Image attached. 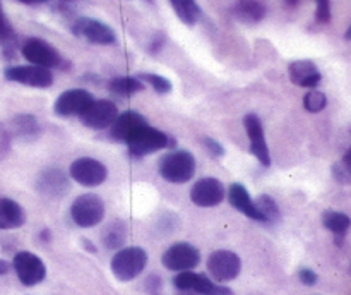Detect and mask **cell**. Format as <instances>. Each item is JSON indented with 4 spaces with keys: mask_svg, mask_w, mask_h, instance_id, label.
Listing matches in <instances>:
<instances>
[{
    "mask_svg": "<svg viewBox=\"0 0 351 295\" xmlns=\"http://www.w3.org/2000/svg\"><path fill=\"white\" fill-rule=\"evenodd\" d=\"M228 199H230V204L237 209V211L243 213L245 216H249L250 220H256V222H264L263 215L259 213V209L256 208V202L252 201L250 198L249 191H247L245 185L235 184L230 185L228 189Z\"/></svg>",
    "mask_w": 351,
    "mask_h": 295,
    "instance_id": "20",
    "label": "cell"
},
{
    "mask_svg": "<svg viewBox=\"0 0 351 295\" xmlns=\"http://www.w3.org/2000/svg\"><path fill=\"white\" fill-rule=\"evenodd\" d=\"M137 78H139L141 81L147 82V84H149L151 88L158 93V95H167V93L171 91L170 79L163 78V75L151 74V72H147V74H139Z\"/></svg>",
    "mask_w": 351,
    "mask_h": 295,
    "instance_id": "30",
    "label": "cell"
},
{
    "mask_svg": "<svg viewBox=\"0 0 351 295\" xmlns=\"http://www.w3.org/2000/svg\"><path fill=\"white\" fill-rule=\"evenodd\" d=\"M240 270H242V261L232 250L219 249L208 257V271L219 283L235 280L240 274Z\"/></svg>",
    "mask_w": 351,
    "mask_h": 295,
    "instance_id": "11",
    "label": "cell"
},
{
    "mask_svg": "<svg viewBox=\"0 0 351 295\" xmlns=\"http://www.w3.org/2000/svg\"><path fill=\"white\" fill-rule=\"evenodd\" d=\"M290 5H295L298 0H287ZM317 2V10H315V21L321 24L329 23L331 19V2L329 0H315Z\"/></svg>",
    "mask_w": 351,
    "mask_h": 295,
    "instance_id": "32",
    "label": "cell"
},
{
    "mask_svg": "<svg viewBox=\"0 0 351 295\" xmlns=\"http://www.w3.org/2000/svg\"><path fill=\"white\" fill-rule=\"evenodd\" d=\"M288 74L293 84L302 86V88H311L314 89L315 86H319L322 75L319 72L317 65L312 60H295L291 62L290 67H288Z\"/></svg>",
    "mask_w": 351,
    "mask_h": 295,
    "instance_id": "19",
    "label": "cell"
},
{
    "mask_svg": "<svg viewBox=\"0 0 351 295\" xmlns=\"http://www.w3.org/2000/svg\"><path fill=\"white\" fill-rule=\"evenodd\" d=\"M256 208L263 215L264 222H278L280 220V208H278V202L271 196L261 194L256 201Z\"/></svg>",
    "mask_w": 351,
    "mask_h": 295,
    "instance_id": "28",
    "label": "cell"
},
{
    "mask_svg": "<svg viewBox=\"0 0 351 295\" xmlns=\"http://www.w3.org/2000/svg\"><path fill=\"white\" fill-rule=\"evenodd\" d=\"M146 123L147 120L139 112H136V110H127V112L119 113L115 122L112 123V127H110V136H112V139L119 141V143H125L134 130L146 126Z\"/></svg>",
    "mask_w": 351,
    "mask_h": 295,
    "instance_id": "17",
    "label": "cell"
},
{
    "mask_svg": "<svg viewBox=\"0 0 351 295\" xmlns=\"http://www.w3.org/2000/svg\"><path fill=\"white\" fill-rule=\"evenodd\" d=\"M71 216L75 225L82 228H91L105 218V202L98 194L79 196L72 202Z\"/></svg>",
    "mask_w": 351,
    "mask_h": 295,
    "instance_id": "5",
    "label": "cell"
},
{
    "mask_svg": "<svg viewBox=\"0 0 351 295\" xmlns=\"http://www.w3.org/2000/svg\"><path fill=\"white\" fill-rule=\"evenodd\" d=\"M326 105H328V98H326L324 93L317 91V89H311V91L304 96V106L307 112L317 113L321 112V110H324Z\"/></svg>",
    "mask_w": 351,
    "mask_h": 295,
    "instance_id": "31",
    "label": "cell"
},
{
    "mask_svg": "<svg viewBox=\"0 0 351 295\" xmlns=\"http://www.w3.org/2000/svg\"><path fill=\"white\" fill-rule=\"evenodd\" d=\"M163 266L170 271H192L201 261L197 247H194L189 242H177L165 250Z\"/></svg>",
    "mask_w": 351,
    "mask_h": 295,
    "instance_id": "9",
    "label": "cell"
},
{
    "mask_svg": "<svg viewBox=\"0 0 351 295\" xmlns=\"http://www.w3.org/2000/svg\"><path fill=\"white\" fill-rule=\"evenodd\" d=\"M243 126H245L247 136H249L250 139V153H252L264 167H269L271 153L269 148H267L266 136H264V127L261 119L256 113H247L245 119H243Z\"/></svg>",
    "mask_w": 351,
    "mask_h": 295,
    "instance_id": "16",
    "label": "cell"
},
{
    "mask_svg": "<svg viewBox=\"0 0 351 295\" xmlns=\"http://www.w3.org/2000/svg\"><path fill=\"white\" fill-rule=\"evenodd\" d=\"M12 266L24 287H34V285L41 283L47 276V266H45L43 261L36 254L27 252V250H21L14 256Z\"/></svg>",
    "mask_w": 351,
    "mask_h": 295,
    "instance_id": "6",
    "label": "cell"
},
{
    "mask_svg": "<svg viewBox=\"0 0 351 295\" xmlns=\"http://www.w3.org/2000/svg\"><path fill=\"white\" fill-rule=\"evenodd\" d=\"M165 40H167L165 33H156V34H154V38H153V40H151V43L147 45V50H149V54H158V51H160L161 48H163Z\"/></svg>",
    "mask_w": 351,
    "mask_h": 295,
    "instance_id": "36",
    "label": "cell"
},
{
    "mask_svg": "<svg viewBox=\"0 0 351 295\" xmlns=\"http://www.w3.org/2000/svg\"><path fill=\"white\" fill-rule=\"evenodd\" d=\"M343 165H345V167L348 168L350 174H351V150L345 154V158H343Z\"/></svg>",
    "mask_w": 351,
    "mask_h": 295,
    "instance_id": "39",
    "label": "cell"
},
{
    "mask_svg": "<svg viewBox=\"0 0 351 295\" xmlns=\"http://www.w3.org/2000/svg\"><path fill=\"white\" fill-rule=\"evenodd\" d=\"M71 174L72 180H75L77 184L84 185V187H98L108 177V170H106L105 165L101 163L96 158L82 156L77 158L74 163L71 165Z\"/></svg>",
    "mask_w": 351,
    "mask_h": 295,
    "instance_id": "8",
    "label": "cell"
},
{
    "mask_svg": "<svg viewBox=\"0 0 351 295\" xmlns=\"http://www.w3.org/2000/svg\"><path fill=\"white\" fill-rule=\"evenodd\" d=\"M21 54L27 62H31V65H38V67L48 69V71L65 67L64 58L58 54L57 48L41 38H27L21 47Z\"/></svg>",
    "mask_w": 351,
    "mask_h": 295,
    "instance_id": "4",
    "label": "cell"
},
{
    "mask_svg": "<svg viewBox=\"0 0 351 295\" xmlns=\"http://www.w3.org/2000/svg\"><path fill=\"white\" fill-rule=\"evenodd\" d=\"M146 88L139 78H115L108 82V89L120 96H132Z\"/></svg>",
    "mask_w": 351,
    "mask_h": 295,
    "instance_id": "26",
    "label": "cell"
},
{
    "mask_svg": "<svg viewBox=\"0 0 351 295\" xmlns=\"http://www.w3.org/2000/svg\"><path fill=\"white\" fill-rule=\"evenodd\" d=\"M173 285L177 290H192L197 295H233L232 288L216 283L204 274H197L194 271H180L173 278Z\"/></svg>",
    "mask_w": 351,
    "mask_h": 295,
    "instance_id": "7",
    "label": "cell"
},
{
    "mask_svg": "<svg viewBox=\"0 0 351 295\" xmlns=\"http://www.w3.org/2000/svg\"><path fill=\"white\" fill-rule=\"evenodd\" d=\"M14 127H16L17 134L24 137H34L40 132V123L34 119L33 115H27V113H21L14 119Z\"/></svg>",
    "mask_w": 351,
    "mask_h": 295,
    "instance_id": "29",
    "label": "cell"
},
{
    "mask_svg": "<svg viewBox=\"0 0 351 295\" xmlns=\"http://www.w3.org/2000/svg\"><path fill=\"white\" fill-rule=\"evenodd\" d=\"M125 143L127 146H129V151L132 156L143 158L146 156V154L156 153V151L160 150L173 148L175 144H177V141L171 136H168L167 132H163V130L154 129L149 123H146V126L134 130Z\"/></svg>",
    "mask_w": 351,
    "mask_h": 295,
    "instance_id": "1",
    "label": "cell"
},
{
    "mask_svg": "<svg viewBox=\"0 0 351 295\" xmlns=\"http://www.w3.org/2000/svg\"><path fill=\"white\" fill-rule=\"evenodd\" d=\"M5 79L31 88H50L53 84L51 71L38 65H14L5 69Z\"/></svg>",
    "mask_w": 351,
    "mask_h": 295,
    "instance_id": "14",
    "label": "cell"
},
{
    "mask_svg": "<svg viewBox=\"0 0 351 295\" xmlns=\"http://www.w3.org/2000/svg\"><path fill=\"white\" fill-rule=\"evenodd\" d=\"M23 3H40V2H47V0H19Z\"/></svg>",
    "mask_w": 351,
    "mask_h": 295,
    "instance_id": "42",
    "label": "cell"
},
{
    "mask_svg": "<svg viewBox=\"0 0 351 295\" xmlns=\"http://www.w3.org/2000/svg\"><path fill=\"white\" fill-rule=\"evenodd\" d=\"M345 38H346V40H351V26L348 27V31L345 33Z\"/></svg>",
    "mask_w": 351,
    "mask_h": 295,
    "instance_id": "43",
    "label": "cell"
},
{
    "mask_svg": "<svg viewBox=\"0 0 351 295\" xmlns=\"http://www.w3.org/2000/svg\"><path fill=\"white\" fill-rule=\"evenodd\" d=\"M225 185L215 177H204L195 182L191 189V199L201 208H213L225 199Z\"/></svg>",
    "mask_w": 351,
    "mask_h": 295,
    "instance_id": "15",
    "label": "cell"
},
{
    "mask_svg": "<svg viewBox=\"0 0 351 295\" xmlns=\"http://www.w3.org/2000/svg\"><path fill=\"white\" fill-rule=\"evenodd\" d=\"M322 223L328 230H331L336 237H338V244L341 242V239L345 237V233L348 232L350 225H351V220L350 216H346L345 213H339V211H324L322 215Z\"/></svg>",
    "mask_w": 351,
    "mask_h": 295,
    "instance_id": "25",
    "label": "cell"
},
{
    "mask_svg": "<svg viewBox=\"0 0 351 295\" xmlns=\"http://www.w3.org/2000/svg\"><path fill=\"white\" fill-rule=\"evenodd\" d=\"M147 264V252L143 247H123L112 259V273L117 280L130 281L139 276Z\"/></svg>",
    "mask_w": 351,
    "mask_h": 295,
    "instance_id": "3",
    "label": "cell"
},
{
    "mask_svg": "<svg viewBox=\"0 0 351 295\" xmlns=\"http://www.w3.org/2000/svg\"><path fill=\"white\" fill-rule=\"evenodd\" d=\"M72 33L77 38L95 45H113L117 41L115 31L105 23L91 17H77L71 26Z\"/></svg>",
    "mask_w": 351,
    "mask_h": 295,
    "instance_id": "10",
    "label": "cell"
},
{
    "mask_svg": "<svg viewBox=\"0 0 351 295\" xmlns=\"http://www.w3.org/2000/svg\"><path fill=\"white\" fill-rule=\"evenodd\" d=\"M298 278H300L302 283L307 285V287H312V285H315V281H317V274L312 270H308V268H302V270L298 271Z\"/></svg>",
    "mask_w": 351,
    "mask_h": 295,
    "instance_id": "35",
    "label": "cell"
},
{
    "mask_svg": "<svg viewBox=\"0 0 351 295\" xmlns=\"http://www.w3.org/2000/svg\"><path fill=\"white\" fill-rule=\"evenodd\" d=\"M82 242H84L86 249H88V250H89V252H96V247H95V246H93V244H91V242H89V240H88V239H84V240H82Z\"/></svg>",
    "mask_w": 351,
    "mask_h": 295,
    "instance_id": "40",
    "label": "cell"
},
{
    "mask_svg": "<svg viewBox=\"0 0 351 295\" xmlns=\"http://www.w3.org/2000/svg\"><path fill=\"white\" fill-rule=\"evenodd\" d=\"M127 239V226L122 220H113L103 228L101 242L106 249H120L125 244Z\"/></svg>",
    "mask_w": 351,
    "mask_h": 295,
    "instance_id": "23",
    "label": "cell"
},
{
    "mask_svg": "<svg viewBox=\"0 0 351 295\" xmlns=\"http://www.w3.org/2000/svg\"><path fill=\"white\" fill-rule=\"evenodd\" d=\"M170 3L178 19L187 26H194L201 17V7L197 5L195 0H170Z\"/></svg>",
    "mask_w": 351,
    "mask_h": 295,
    "instance_id": "24",
    "label": "cell"
},
{
    "mask_svg": "<svg viewBox=\"0 0 351 295\" xmlns=\"http://www.w3.org/2000/svg\"><path fill=\"white\" fill-rule=\"evenodd\" d=\"M158 172L170 184H185L195 174L194 154L185 150H171L160 160Z\"/></svg>",
    "mask_w": 351,
    "mask_h": 295,
    "instance_id": "2",
    "label": "cell"
},
{
    "mask_svg": "<svg viewBox=\"0 0 351 295\" xmlns=\"http://www.w3.org/2000/svg\"><path fill=\"white\" fill-rule=\"evenodd\" d=\"M95 102V96L81 88L64 91L55 102V113L58 117H81Z\"/></svg>",
    "mask_w": 351,
    "mask_h": 295,
    "instance_id": "13",
    "label": "cell"
},
{
    "mask_svg": "<svg viewBox=\"0 0 351 295\" xmlns=\"http://www.w3.org/2000/svg\"><path fill=\"white\" fill-rule=\"evenodd\" d=\"M9 270H10V264L7 263V261L0 259V276H2V274L9 273Z\"/></svg>",
    "mask_w": 351,
    "mask_h": 295,
    "instance_id": "38",
    "label": "cell"
},
{
    "mask_svg": "<svg viewBox=\"0 0 351 295\" xmlns=\"http://www.w3.org/2000/svg\"><path fill=\"white\" fill-rule=\"evenodd\" d=\"M36 187L41 194L58 198L69 189V178L64 174V170L57 167H50L40 174L36 180Z\"/></svg>",
    "mask_w": 351,
    "mask_h": 295,
    "instance_id": "18",
    "label": "cell"
},
{
    "mask_svg": "<svg viewBox=\"0 0 351 295\" xmlns=\"http://www.w3.org/2000/svg\"><path fill=\"white\" fill-rule=\"evenodd\" d=\"M177 295H197V294H195V292H192V290H178Z\"/></svg>",
    "mask_w": 351,
    "mask_h": 295,
    "instance_id": "41",
    "label": "cell"
},
{
    "mask_svg": "<svg viewBox=\"0 0 351 295\" xmlns=\"http://www.w3.org/2000/svg\"><path fill=\"white\" fill-rule=\"evenodd\" d=\"M161 287H163V281L158 274H149L146 280V288L151 295H160L161 294Z\"/></svg>",
    "mask_w": 351,
    "mask_h": 295,
    "instance_id": "34",
    "label": "cell"
},
{
    "mask_svg": "<svg viewBox=\"0 0 351 295\" xmlns=\"http://www.w3.org/2000/svg\"><path fill=\"white\" fill-rule=\"evenodd\" d=\"M117 117H119V108L115 103L110 99H95L79 119L88 129L103 130L110 129Z\"/></svg>",
    "mask_w": 351,
    "mask_h": 295,
    "instance_id": "12",
    "label": "cell"
},
{
    "mask_svg": "<svg viewBox=\"0 0 351 295\" xmlns=\"http://www.w3.org/2000/svg\"><path fill=\"white\" fill-rule=\"evenodd\" d=\"M332 174H335V177L338 178V182H343V184H345V182H350L351 178L350 170L343 163L335 165V167H332Z\"/></svg>",
    "mask_w": 351,
    "mask_h": 295,
    "instance_id": "37",
    "label": "cell"
},
{
    "mask_svg": "<svg viewBox=\"0 0 351 295\" xmlns=\"http://www.w3.org/2000/svg\"><path fill=\"white\" fill-rule=\"evenodd\" d=\"M26 222L23 208L12 199L0 198V230L19 228Z\"/></svg>",
    "mask_w": 351,
    "mask_h": 295,
    "instance_id": "21",
    "label": "cell"
},
{
    "mask_svg": "<svg viewBox=\"0 0 351 295\" xmlns=\"http://www.w3.org/2000/svg\"><path fill=\"white\" fill-rule=\"evenodd\" d=\"M202 144H204V148L208 150V153L211 154V156L221 158L223 154H225V148L221 146V143H218V141L213 139V137H202Z\"/></svg>",
    "mask_w": 351,
    "mask_h": 295,
    "instance_id": "33",
    "label": "cell"
},
{
    "mask_svg": "<svg viewBox=\"0 0 351 295\" xmlns=\"http://www.w3.org/2000/svg\"><path fill=\"white\" fill-rule=\"evenodd\" d=\"M233 14L243 23H259L266 16V7L259 0H239L233 7Z\"/></svg>",
    "mask_w": 351,
    "mask_h": 295,
    "instance_id": "22",
    "label": "cell"
},
{
    "mask_svg": "<svg viewBox=\"0 0 351 295\" xmlns=\"http://www.w3.org/2000/svg\"><path fill=\"white\" fill-rule=\"evenodd\" d=\"M0 45L3 48V54L12 55L14 48H16V34H14L12 26L7 21L5 14L2 10V3H0Z\"/></svg>",
    "mask_w": 351,
    "mask_h": 295,
    "instance_id": "27",
    "label": "cell"
}]
</instances>
